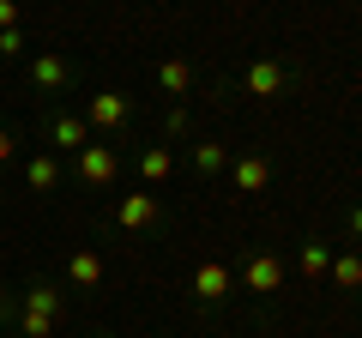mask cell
I'll return each mask as SVG.
<instances>
[{"label":"cell","mask_w":362,"mask_h":338,"mask_svg":"<svg viewBox=\"0 0 362 338\" xmlns=\"http://www.w3.org/2000/svg\"><path fill=\"white\" fill-rule=\"evenodd\" d=\"M326 278H332L338 290H362V254H332Z\"/></svg>","instance_id":"14"},{"label":"cell","mask_w":362,"mask_h":338,"mask_svg":"<svg viewBox=\"0 0 362 338\" xmlns=\"http://www.w3.org/2000/svg\"><path fill=\"white\" fill-rule=\"evenodd\" d=\"M350 235L362 242V206H350Z\"/></svg>","instance_id":"22"},{"label":"cell","mask_w":362,"mask_h":338,"mask_svg":"<svg viewBox=\"0 0 362 338\" xmlns=\"http://www.w3.org/2000/svg\"><path fill=\"white\" fill-rule=\"evenodd\" d=\"M25 308H37V314H54V320H61V314H66V296H61V284L37 278V284H25Z\"/></svg>","instance_id":"10"},{"label":"cell","mask_w":362,"mask_h":338,"mask_svg":"<svg viewBox=\"0 0 362 338\" xmlns=\"http://www.w3.org/2000/svg\"><path fill=\"white\" fill-rule=\"evenodd\" d=\"M194 169L199 175H218V169H230V151H223L218 139H199L194 145Z\"/></svg>","instance_id":"15"},{"label":"cell","mask_w":362,"mask_h":338,"mask_svg":"<svg viewBox=\"0 0 362 338\" xmlns=\"http://www.w3.org/2000/svg\"><path fill=\"white\" fill-rule=\"evenodd\" d=\"M163 218V206H157V194H127L115 206V223L121 230H151V223Z\"/></svg>","instance_id":"4"},{"label":"cell","mask_w":362,"mask_h":338,"mask_svg":"<svg viewBox=\"0 0 362 338\" xmlns=\"http://www.w3.org/2000/svg\"><path fill=\"white\" fill-rule=\"evenodd\" d=\"M18 25V0H0V30H13Z\"/></svg>","instance_id":"20"},{"label":"cell","mask_w":362,"mask_h":338,"mask_svg":"<svg viewBox=\"0 0 362 338\" xmlns=\"http://www.w3.org/2000/svg\"><path fill=\"white\" fill-rule=\"evenodd\" d=\"M284 85H290V66H284V61H254V66L242 73V91H247V97H278Z\"/></svg>","instance_id":"2"},{"label":"cell","mask_w":362,"mask_h":338,"mask_svg":"<svg viewBox=\"0 0 362 338\" xmlns=\"http://www.w3.org/2000/svg\"><path fill=\"white\" fill-rule=\"evenodd\" d=\"M169 169H175V157H169V145H151V151L139 157V175H145V182H163Z\"/></svg>","instance_id":"16"},{"label":"cell","mask_w":362,"mask_h":338,"mask_svg":"<svg viewBox=\"0 0 362 338\" xmlns=\"http://www.w3.org/2000/svg\"><path fill=\"white\" fill-rule=\"evenodd\" d=\"M0 320H13V302H6V290H0Z\"/></svg>","instance_id":"23"},{"label":"cell","mask_w":362,"mask_h":338,"mask_svg":"<svg viewBox=\"0 0 362 338\" xmlns=\"http://www.w3.org/2000/svg\"><path fill=\"white\" fill-rule=\"evenodd\" d=\"M242 284L254 290V296L284 290V260H278V254H254V260H247V272H242Z\"/></svg>","instance_id":"3"},{"label":"cell","mask_w":362,"mask_h":338,"mask_svg":"<svg viewBox=\"0 0 362 338\" xmlns=\"http://www.w3.org/2000/svg\"><path fill=\"white\" fill-rule=\"evenodd\" d=\"M25 54V37H18V25L13 30H0V61H18Z\"/></svg>","instance_id":"19"},{"label":"cell","mask_w":362,"mask_h":338,"mask_svg":"<svg viewBox=\"0 0 362 338\" xmlns=\"http://www.w3.org/2000/svg\"><path fill=\"white\" fill-rule=\"evenodd\" d=\"M66 284H78V290H97L103 284V260H97V254H73V260H66Z\"/></svg>","instance_id":"13"},{"label":"cell","mask_w":362,"mask_h":338,"mask_svg":"<svg viewBox=\"0 0 362 338\" xmlns=\"http://www.w3.org/2000/svg\"><path fill=\"white\" fill-rule=\"evenodd\" d=\"M194 290H199V302H223V296H230V266H223V260H206V266L194 272Z\"/></svg>","instance_id":"8"},{"label":"cell","mask_w":362,"mask_h":338,"mask_svg":"<svg viewBox=\"0 0 362 338\" xmlns=\"http://www.w3.org/2000/svg\"><path fill=\"white\" fill-rule=\"evenodd\" d=\"M13 145H18V139H13L6 127H0V163H13Z\"/></svg>","instance_id":"21"},{"label":"cell","mask_w":362,"mask_h":338,"mask_svg":"<svg viewBox=\"0 0 362 338\" xmlns=\"http://www.w3.org/2000/svg\"><path fill=\"white\" fill-rule=\"evenodd\" d=\"M266 182H272L266 157H230V187L235 194H266Z\"/></svg>","instance_id":"5"},{"label":"cell","mask_w":362,"mask_h":338,"mask_svg":"<svg viewBox=\"0 0 362 338\" xmlns=\"http://www.w3.org/2000/svg\"><path fill=\"white\" fill-rule=\"evenodd\" d=\"M49 139L61 145V151H85V145H90V127H85L78 115H54V121H49Z\"/></svg>","instance_id":"9"},{"label":"cell","mask_w":362,"mask_h":338,"mask_svg":"<svg viewBox=\"0 0 362 338\" xmlns=\"http://www.w3.org/2000/svg\"><path fill=\"white\" fill-rule=\"evenodd\" d=\"M326 266H332V247H326V242L302 247V272H308V278H326Z\"/></svg>","instance_id":"18"},{"label":"cell","mask_w":362,"mask_h":338,"mask_svg":"<svg viewBox=\"0 0 362 338\" xmlns=\"http://www.w3.org/2000/svg\"><path fill=\"white\" fill-rule=\"evenodd\" d=\"M115 175H121V157H115V145H97V139H90L85 151H78V182H85V187H109Z\"/></svg>","instance_id":"1"},{"label":"cell","mask_w":362,"mask_h":338,"mask_svg":"<svg viewBox=\"0 0 362 338\" xmlns=\"http://www.w3.org/2000/svg\"><path fill=\"white\" fill-rule=\"evenodd\" d=\"M54 326H61L54 314H37V308L18 314V332H25V338H54Z\"/></svg>","instance_id":"17"},{"label":"cell","mask_w":362,"mask_h":338,"mask_svg":"<svg viewBox=\"0 0 362 338\" xmlns=\"http://www.w3.org/2000/svg\"><path fill=\"white\" fill-rule=\"evenodd\" d=\"M25 182H30V194H54V187H61V157H30L25 163Z\"/></svg>","instance_id":"11"},{"label":"cell","mask_w":362,"mask_h":338,"mask_svg":"<svg viewBox=\"0 0 362 338\" xmlns=\"http://www.w3.org/2000/svg\"><path fill=\"white\" fill-rule=\"evenodd\" d=\"M127 115H133V103L121 91H97L90 97V127H127Z\"/></svg>","instance_id":"7"},{"label":"cell","mask_w":362,"mask_h":338,"mask_svg":"<svg viewBox=\"0 0 362 338\" xmlns=\"http://www.w3.org/2000/svg\"><path fill=\"white\" fill-rule=\"evenodd\" d=\"M30 85H37V91H66V85H73V66H66L61 54H37V61H30Z\"/></svg>","instance_id":"6"},{"label":"cell","mask_w":362,"mask_h":338,"mask_svg":"<svg viewBox=\"0 0 362 338\" xmlns=\"http://www.w3.org/2000/svg\"><path fill=\"white\" fill-rule=\"evenodd\" d=\"M157 91H163V97H187V91H194V66H187V61H163V66H157Z\"/></svg>","instance_id":"12"}]
</instances>
